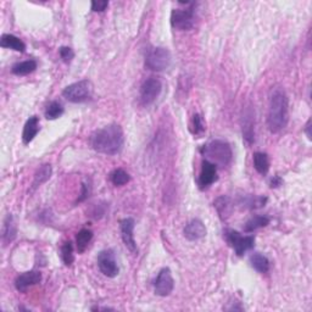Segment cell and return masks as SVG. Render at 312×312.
Wrapping results in <instances>:
<instances>
[{
    "mask_svg": "<svg viewBox=\"0 0 312 312\" xmlns=\"http://www.w3.org/2000/svg\"><path fill=\"white\" fill-rule=\"evenodd\" d=\"M125 144V135L120 125L105 126L95 129L89 137V145L97 152L105 155H116L122 150Z\"/></svg>",
    "mask_w": 312,
    "mask_h": 312,
    "instance_id": "1",
    "label": "cell"
},
{
    "mask_svg": "<svg viewBox=\"0 0 312 312\" xmlns=\"http://www.w3.org/2000/svg\"><path fill=\"white\" fill-rule=\"evenodd\" d=\"M289 121V103L284 89L276 87L272 89L269 101L267 127L271 133H279L284 129Z\"/></svg>",
    "mask_w": 312,
    "mask_h": 312,
    "instance_id": "2",
    "label": "cell"
},
{
    "mask_svg": "<svg viewBox=\"0 0 312 312\" xmlns=\"http://www.w3.org/2000/svg\"><path fill=\"white\" fill-rule=\"evenodd\" d=\"M202 154L205 156V160L212 162L215 166H227L233 158L231 145L224 141H212L204 145Z\"/></svg>",
    "mask_w": 312,
    "mask_h": 312,
    "instance_id": "3",
    "label": "cell"
},
{
    "mask_svg": "<svg viewBox=\"0 0 312 312\" xmlns=\"http://www.w3.org/2000/svg\"><path fill=\"white\" fill-rule=\"evenodd\" d=\"M62 97L70 103H84L91 100L93 97V84L88 79L78 81L63 89Z\"/></svg>",
    "mask_w": 312,
    "mask_h": 312,
    "instance_id": "4",
    "label": "cell"
},
{
    "mask_svg": "<svg viewBox=\"0 0 312 312\" xmlns=\"http://www.w3.org/2000/svg\"><path fill=\"white\" fill-rule=\"evenodd\" d=\"M171 53L166 48H152L145 56V68L151 71L161 72L170 68Z\"/></svg>",
    "mask_w": 312,
    "mask_h": 312,
    "instance_id": "5",
    "label": "cell"
},
{
    "mask_svg": "<svg viewBox=\"0 0 312 312\" xmlns=\"http://www.w3.org/2000/svg\"><path fill=\"white\" fill-rule=\"evenodd\" d=\"M224 237L229 247L233 248L238 256H243L247 251L253 249L254 245H255V237H253V235L243 237L239 232L234 231V229H226L224 232Z\"/></svg>",
    "mask_w": 312,
    "mask_h": 312,
    "instance_id": "6",
    "label": "cell"
},
{
    "mask_svg": "<svg viewBox=\"0 0 312 312\" xmlns=\"http://www.w3.org/2000/svg\"><path fill=\"white\" fill-rule=\"evenodd\" d=\"M171 26L178 31H189L194 26V4L188 9L172 10Z\"/></svg>",
    "mask_w": 312,
    "mask_h": 312,
    "instance_id": "7",
    "label": "cell"
},
{
    "mask_svg": "<svg viewBox=\"0 0 312 312\" xmlns=\"http://www.w3.org/2000/svg\"><path fill=\"white\" fill-rule=\"evenodd\" d=\"M98 266L104 276L109 277V278H114L119 275L120 269L117 265L116 257H115V253L111 249L100 251L98 255Z\"/></svg>",
    "mask_w": 312,
    "mask_h": 312,
    "instance_id": "8",
    "label": "cell"
},
{
    "mask_svg": "<svg viewBox=\"0 0 312 312\" xmlns=\"http://www.w3.org/2000/svg\"><path fill=\"white\" fill-rule=\"evenodd\" d=\"M162 91V83L159 78L150 77L141 87V101L143 105H150L158 99Z\"/></svg>",
    "mask_w": 312,
    "mask_h": 312,
    "instance_id": "9",
    "label": "cell"
},
{
    "mask_svg": "<svg viewBox=\"0 0 312 312\" xmlns=\"http://www.w3.org/2000/svg\"><path fill=\"white\" fill-rule=\"evenodd\" d=\"M174 288L173 277L171 275L170 269H162L156 277L154 283V292L159 297H168Z\"/></svg>",
    "mask_w": 312,
    "mask_h": 312,
    "instance_id": "10",
    "label": "cell"
},
{
    "mask_svg": "<svg viewBox=\"0 0 312 312\" xmlns=\"http://www.w3.org/2000/svg\"><path fill=\"white\" fill-rule=\"evenodd\" d=\"M120 229H121V237H122L123 243H125L126 248L130 253L136 254L138 251L137 248V243L135 239V219L133 218H123L120 221Z\"/></svg>",
    "mask_w": 312,
    "mask_h": 312,
    "instance_id": "11",
    "label": "cell"
},
{
    "mask_svg": "<svg viewBox=\"0 0 312 312\" xmlns=\"http://www.w3.org/2000/svg\"><path fill=\"white\" fill-rule=\"evenodd\" d=\"M42 281V275L38 271H30V272H25L22 275L17 276L15 279V288L18 292L25 293L27 292L28 288L38 284Z\"/></svg>",
    "mask_w": 312,
    "mask_h": 312,
    "instance_id": "12",
    "label": "cell"
},
{
    "mask_svg": "<svg viewBox=\"0 0 312 312\" xmlns=\"http://www.w3.org/2000/svg\"><path fill=\"white\" fill-rule=\"evenodd\" d=\"M217 181V167L208 160H204L202 164V171L199 176L200 189H205Z\"/></svg>",
    "mask_w": 312,
    "mask_h": 312,
    "instance_id": "13",
    "label": "cell"
},
{
    "mask_svg": "<svg viewBox=\"0 0 312 312\" xmlns=\"http://www.w3.org/2000/svg\"><path fill=\"white\" fill-rule=\"evenodd\" d=\"M184 237L187 238L188 240L190 241H195L202 239L206 235V227L205 225L203 224L200 219H192L190 222H188L184 227Z\"/></svg>",
    "mask_w": 312,
    "mask_h": 312,
    "instance_id": "14",
    "label": "cell"
},
{
    "mask_svg": "<svg viewBox=\"0 0 312 312\" xmlns=\"http://www.w3.org/2000/svg\"><path fill=\"white\" fill-rule=\"evenodd\" d=\"M241 128H243L244 139L248 144H253L255 141V133H254V111L251 107H247L241 117Z\"/></svg>",
    "mask_w": 312,
    "mask_h": 312,
    "instance_id": "15",
    "label": "cell"
},
{
    "mask_svg": "<svg viewBox=\"0 0 312 312\" xmlns=\"http://www.w3.org/2000/svg\"><path fill=\"white\" fill-rule=\"evenodd\" d=\"M39 129V120H38V117H30L24 127V133H22V141H24L25 144H30L34 139V137L38 135Z\"/></svg>",
    "mask_w": 312,
    "mask_h": 312,
    "instance_id": "16",
    "label": "cell"
},
{
    "mask_svg": "<svg viewBox=\"0 0 312 312\" xmlns=\"http://www.w3.org/2000/svg\"><path fill=\"white\" fill-rule=\"evenodd\" d=\"M16 234H17V228H16L14 217H12L11 215H8L4 221V226H3L2 238L4 245L11 243V241L16 238Z\"/></svg>",
    "mask_w": 312,
    "mask_h": 312,
    "instance_id": "17",
    "label": "cell"
},
{
    "mask_svg": "<svg viewBox=\"0 0 312 312\" xmlns=\"http://www.w3.org/2000/svg\"><path fill=\"white\" fill-rule=\"evenodd\" d=\"M0 47L20 53H24L26 50V44L22 42L20 38L12 36V34H3L2 39H0Z\"/></svg>",
    "mask_w": 312,
    "mask_h": 312,
    "instance_id": "18",
    "label": "cell"
},
{
    "mask_svg": "<svg viewBox=\"0 0 312 312\" xmlns=\"http://www.w3.org/2000/svg\"><path fill=\"white\" fill-rule=\"evenodd\" d=\"M53 173V168L50 164H46L43 166H40L39 170L36 172L33 178V182H32V190H36L38 187H40L42 184H44L52 177Z\"/></svg>",
    "mask_w": 312,
    "mask_h": 312,
    "instance_id": "19",
    "label": "cell"
},
{
    "mask_svg": "<svg viewBox=\"0 0 312 312\" xmlns=\"http://www.w3.org/2000/svg\"><path fill=\"white\" fill-rule=\"evenodd\" d=\"M213 206H215L216 210H217L219 217L221 219H227L229 217L232 212V203L231 199L228 196H219V198L216 199V202L213 203Z\"/></svg>",
    "mask_w": 312,
    "mask_h": 312,
    "instance_id": "20",
    "label": "cell"
},
{
    "mask_svg": "<svg viewBox=\"0 0 312 312\" xmlns=\"http://www.w3.org/2000/svg\"><path fill=\"white\" fill-rule=\"evenodd\" d=\"M37 62L34 60H27V61L17 62L12 66L11 72L16 76H26L33 71H36Z\"/></svg>",
    "mask_w": 312,
    "mask_h": 312,
    "instance_id": "21",
    "label": "cell"
},
{
    "mask_svg": "<svg viewBox=\"0 0 312 312\" xmlns=\"http://www.w3.org/2000/svg\"><path fill=\"white\" fill-rule=\"evenodd\" d=\"M250 263L254 270H256L260 273H266L270 270V261L265 255L260 253L253 254L250 257Z\"/></svg>",
    "mask_w": 312,
    "mask_h": 312,
    "instance_id": "22",
    "label": "cell"
},
{
    "mask_svg": "<svg viewBox=\"0 0 312 312\" xmlns=\"http://www.w3.org/2000/svg\"><path fill=\"white\" fill-rule=\"evenodd\" d=\"M254 167L260 174L265 176L270 170L269 156L265 152H255L254 154Z\"/></svg>",
    "mask_w": 312,
    "mask_h": 312,
    "instance_id": "23",
    "label": "cell"
},
{
    "mask_svg": "<svg viewBox=\"0 0 312 312\" xmlns=\"http://www.w3.org/2000/svg\"><path fill=\"white\" fill-rule=\"evenodd\" d=\"M269 224L270 218L267 217V216H254V217H251L249 221L244 225V231L247 232V233H251V232L256 231V229L266 227Z\"/></svg>",
    "mask_w": 312,
    "mask_h": 312,
    "instance_id": "24",
    "label": "cell"
},
{
    "mask_svg": "<svg viewBox=\"0 0 312 312\" xmlns=\"http://www.w3.org/2000/svg\"><path fill=\"white\" fill-rule=\"evenodd\" d=\"M240 205H243L244 208L248 209H260L262 206H265L267 203L266 196H254V195H244L240 199Z\"/></svg>",
    "mask_w": 312,
    "mask_h": 312,
    "instance_id": "25",
    "label": "cell"
},
{
    "mask_svg": "<svg viewBox=\"0 0 312 312\" xmlns=\"http://www.w3.org/2000/svg\"><path fill=\"white\" fill-rule=\"evenodd\" d=\"M93 239V232L91 229L83 228L77 233L76 237V243H77V250L78 253H83L85 248L88 247V244L91 243V240Z\"/></svg>",
    "mask_w": 312,
    "mask_h": 312,
    "instance_id": "26",
    "label": "cell"
},
{
    "mask_svg": "<svg viewBox=\"0 0 312 312\" xmlns=\"http://www.w3.org/2000/svg\"><path fill=\"white\" fill-rule=\"evenodd\" d=\"M130 177L129 174L127 173L125 170H122V168H117V170H115L111 172L110 174V181L113 182L114 186L120 187V186H125L129 182Z\"/></svg>",
    "mask_w": 312,
    "mask_h": 312,
    "instance_id": "27",
    "label": "cell"
},
{
    "mask_svg": "<svg viewBox=\"0 0 312 312\" xmlns=\"http://www.w3.org/2000/svg\"><path fill=\"white\" fill-rule=\"evenodd\" d=\"M63 114V107L59 101H52L46 109V119L47 120H56Z\"/></svg>",
    "mask_w": 312,
    "mask_h": 312,
    "instance_id": "28",
    "label": "cell"
},
{
    "mask_svg": "<svg viewBox=\"0 0 312 312\" xmlns=\"http://www.w3.org/2000/svg\"><path fill=\"white\" fill-rule=\"evenodd\" d=\"M61 257H62L63 263H65L66 266L72 265L73 260H75V256H73V245L71 241H66V243L62 245Z\"/></svg>",
    "mask_w": 312,
    "mask_h": 312,
    "instance_id": "29",
    "label": "cell"
},
{
    "mask_svg": "<svg viewBox=\"0 0 312 312\" xmlns=\"http://www.w3.org/2000/svg\"><path fill=\"white\" fill-rule=\"evenodd\" d=\"M206 127H205V123H204V120L202 117V115L199 114H195L193 116V121H192V133L193 135L195 136H200L203 135L204 132H205Z\"/></svg>",
    "mask_w": 312,
    "mask_h": 312,
    "instance_id": "30",
    "label": "cell"
},
{
    "mask_svg": "<svg viewBox=\"0 0 312 312\" xmlns=\"http://www.w3.org/2000/svg\"><path fill=\"white\" fill-rule=\"evenodd\" d=\"M59 54L63 62H70L75 57V53L70 47H61L59 49Z\"/></svg>",
    "mask_w": 312,
    "mask_h": 312,
    "instance_id": "31",
    "label": "cell"
},
{
    "mask_svg": "<svg viewBox=\"0 0 312 312\" xmlns=\"http://www.w3.org/2000/svg\"><path fill=\"white\" fill-rule=\"evenodd\" d=\"M91 193H92V186H91V183H89V182H87V181H85V182L82 183L81 194H79V198H78L77 202H78V203L84 202V200L87 199L89 195H91Z\"/></svg>",
    "mask_w": 312,
    "mask_h": 312,
    "instance_id": "32",
    "label": "cell"
},
{
    "mask_svg": "<svg viewBox=\"0 0 312 312\" xmlns=\"http://www.w3.org/2000/svg\"><path fill=\"white\" fill-rule=\"evenodd\" d=\"M109 6V2H92V10L95 12H101Z\"/></svg>",
    "mask_w": 312,
    "mask_h": 312,
    "instance_id": "33",
    "label": "cell"
},
{
    "mask_svg": "<svg viewBox=\"0 0 312 312\" xmlns=\"http://www.w3.org/2000/svg\"><path fill=\"white\" fill-rule=\"evenodd\" d=\"M281 184H282V178L278 177V176L273 177L272 180H271V182H270L271 188H277V187L281 186Z\"/></svg>",
    "mask_w": 312,
    "mask_h": 312,
    "instance_id": "34",
    "label": "cell"
},
{
    "mask_svg": "<svg viewBox=\"0 0 312 312\" xmlns=\"http://www.w3.org/2000/svg\"><path fill=\"white\" fill-rule=\"evenodd\" d=\"M310 129H311V120H308V121H307V123H306V126H305V133H306V135H307V138L311 141L312 137H311Z\"/></svg>",
    "mask_w": 312,
    "mask_h": 312,
    "instance_id": "35",
    "label": "cell"
}]
</instances>
